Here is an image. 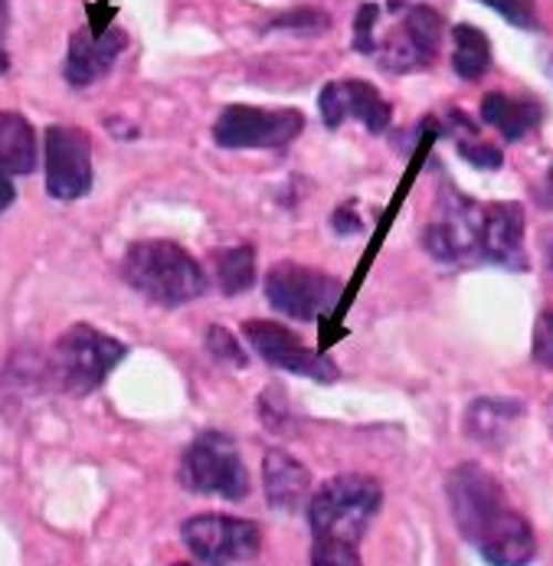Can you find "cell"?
<instances>
[{"mask_svg":"<svg viewBox=\"0 0 553 566\" xmlns=\"http://www.w3.org/2000/svg\"><path fill=\"white\" fill-rule=\"evenodd\" d=\"M272 27H279V30H302V33H317V30H324L327 27V17L321 13V10H292V13H285V17H279V20H272Z\"/></svg>","mask_w":553,"mask_h":566,"instance_id":"obj_26","label":"cell"},{"mask_svg":"<svg viewBox=\"0 0 553 566\" xmlns=\"http://www.w3.org/2000/svg\"><path fill=\"white\" fill-rule=\"evenodd\" d=\"M262 482H265V497L275 511H295L309 501L312 494V475L309 469L289 455L285 449H269L265 465H262Z\"/></svg>","mask_w":553,"mask_h":566,"instance_id":"obj_16","label":"cell"},{"mask_svg":"<svg viewBox=\"0 0 553 566\" xmlns=\"http://www.w3.org/2000/svg\"><path fill=\"white\" fill-rule=\"evenodd\" d=\"M312 566H361L357 544H347V541H331V537H315Z\"/></svg>","mask_w":553,"mask_h":566,"instance_id":"obj_22","label":"cell"},{"mask_svg":"<svg viewBox=\"0 0 553 566\" xmlns=\"http://www.w3.org/2000/svg\"><path fill=\"white\" fill-rule=\"evenodd\" d=\"M481 122H488L494 132H501V138L521 142L528 132L538 128L541 105L531 102V98H514V95H504V92H488L481 98Z\"/></svg>","mask_w":553,"mask_h":566,"instance_id":"obj_17","label":"cell"},{"mask_svg":"<svg viewBox=\"0 0 553 566\" xmlns=\"http://www.w3.org/2000/svg\"><path fill=\"white\" fill-rule=\"evenodd\" d=\"M491 10H498L508 23L521 27V30H534L538 27V13H534V0H478Z\"/></svg>","mask_w":553,"mask_h":566,"instance_id":"obj_24","label":"cell"},{"mask_svg":"<svg viewBox=\"0 0 553 566\" xmlns=\"http://www.w3.org/2000/svg\"><path fill=\"white\" fill-rule=\"evenodd\" d=\"M384 491L367 475H341L317 488L309 501V524L315 537L361 544L367 524L380 511Z\"/></svg>","mask_w":553,"mask_h":566,"instance_id":"obj_4","label":"cell"},{"mask_svg":"<svg viewBox=\"0 0 553 566\" xmlns=\"http://www.w3.org/2000/svg\"><path fill=\"white\" fill-rule=\"evenodd\" d=\"M524 416V406L518 400H474L466 412V432L481 446H501L511 432V426Z\"/></svg>","mask_w":553,"mask_h":566,"instance_id":"obj_19","label":"cell"},{"mask_svg":"<svg viewBox=\"0 0 553 566\" xmlns=\"http://www.w3.org/2000/svg\"><path fill=\"white\" fill-rule=\"evenodd\" d=\"M399 17L396 23L374 40V53L377 63L387 73H416L426 70L442 43V13L426 7V3H413V7H396Z\"/></svg>","mask_w":553,"mask_h":566,"instance_id":"obj_5","label":"cell"},{"mask_svg":"<svg viewBox=\"0 0 553 566\" xmlns=\"http://www.w3.org/2000/svg\"><path fill=\"white\" fill-rule=\"evenodd\" d=\"M538 203H541V207H547V210H553V170L547 174L544 187L538 190Z\"/></svg>","mask_w":553,"mask_h":566,"instance_id":"obj_31","label":"cell"},{"mask_svg":"<svg viewBox=\"0 0 553 566\" xmlns=\"http://www.w3.org/2000/svg\"><path fill=\"white\" fill-rule=\"evenodd\" d=\"M551 269H553V245H551Z\"/></svg>","mask_w":553,"mask_h":566,"instance_id":"obj_32","label":"cell"},{"mask_svg":"<svg viewBox=\"0 0 553 566\" xmlns=\"http://www.w3.org/2000/svg\"><path fill=\"white\" fill-rule=\"evenodd\" d=\"M125 46H128V33L122 27H108L105 33H92L88 27L76 30L66 56V82L76 88L98 82L115 66Z\"/></svg>","mask_w":553,"mask_h":566,"instance_id":"obj_14","label":"cell"},{"mask_svg":"<svg viewBox=\"0 0 553 566\" xmlns=\"http://www.w3.org/2000/svg\"><path fill=\"white\" fill-rule=\"evenodd\" d=\"M246 331V340L252 344V350L279 367V370H289V374H299V377H309V380H317V384H331L337 377V367L317 354L312 347H305L292 331H285L282 324L275 322H246L242 324Z\"/></svg>","mask_w":553,"mask_h":566,"instance_id":"obj_11","label":"cell"},{"mask_svg":"<svg viewBox=\"0 0 553 566\" xmlns=\"http://www.w3.org/2000/svg\"><path fill=\"white\" fill-rule=\"evenodd\" d=\"M122 275L148 302L167 305V308L187 305L207 292V275L200 262L184 245L167 243V240L128 245Z\"/></svg>","mask_w":553,"mask_h":566,"instance_id":"obj_2","label":"cell"},{"mask_svg":"<svg viewBox=\"0 0 553 566\" xmlns=\"http://www.w3.org/2000/svg\"><path fill=\"white\" fill-rule=\"evenodd\" d=\"M305 128L302 112L295 108H255V105H230L220 112L213 125V142L230 151L249 148H285Z\"/></svg>","mask_w":553,"mask_h":566,"instance_id":"obj_7","label":"cell"},{"mask_svg":"<svg viewBox=\"0 0 553 566\" xmlns=\"http://www.w3.org/2000/svg\"><path fill=\"white\" fill-rule=\"evenodd\" d=\"M207 350H210L217 360H223V364L246 367V354H242V347L237 344V337H233L227 327H220V324L207 327Z\"/></svg>","mask_w":553,"mask_h":566,"instance_id":"obj_23","label":"cell"},{"mask_svg":"<svg viewBox=\"0 0 553 566\" xmlns=\"http://www.w3.org/2000/svg\"><path fill=\"white\" fill-rule=\"evenodd\" d=\"M459 155L466 158L474 167H484V170H494V167H501V151L498 148H491V145H484V142H459Z\"/></svg>","mask_w":553,"mask_h":566,"instance_id":"obj_27","label":"cell"},{"mask_svg":"<svg viewBox=\"0 0 553 566\" xmlns=\"http://www.w3.org/2000/svg\"><path fill=\"white\" fill-rule=\"evenodd\" d=\"M484 259L524 269V210L518 203H491L481 217V245Z\"/></svg>","mask_w":553,"mask_h":566,"instance_id":"obj_15","label":"cell"},{"mask_svg":"<svg viewBox=\"0 0 553 566\" xmlns=\"http://www.w3.org/2000/svg\"><path fill=\"white\" fill-rule=\"evenodd\" d=\"M177 566H187V564H177Z\"/></svg>","mask_w":553,"mask_h":566,"instance_id":"obj_33","label":"cell"},{"mask_svg":"<svg viewBox=\"0 0 553 566\" xmlns=\"http://www.w3.org/2000/svg\"><path fill=\"white\" fill-rule=\"evenodd\" d=\"M180 482L197 494H217L227 501H242L249 494V472L242 465L237 442L223 432H204L184 452Z\"/></svg>","mask_w":553,"mask_h":566,"instance_id":"obj_6","label":"cell"},{"mask_svg":"<svg viewBox=\"0 0 553 566\" xmlns=\"http://www.w3.org/2000/svg\"><path fill=\"white\" fill-rule=\"evenodd\" d=\"M534 360L553 370V305L544 308L534 324Z\"/></svg>","mask_w":553,"mask_h":566,"instance_id":"obj_25","label":"cell"},{"mask_svg":"<svg viewBox=\"0 0 553 566\" xmlns=\"http://www.w3.org/2000/svg\"><path fill=\"white\" fill-rule=\"evenodd\" d=\"M317 108H321V118L327 128H337L344 125L347 118H357L367 125V132L374 135H384L394 122V108L390 102L371 85V82L361 80H341L327 82L321 88V98H317Z\"/></svg>","mask_w":553,"mask_h":566,"instance_id":"obj_13","label":"cell"},{"mask_svg":"<svg viewBox=\"0 0 553 566\" xmlns=\"http://www.w3.org/2000/svg\"><path fill=\"white\" fill-rule=\"evenodd\" d=\"M128 347L92 324H73L50 354V377L70 397H88L125 360Z\"/></svg>","mask_w":553,"mask_h":566,"instance_id":"obj_3","label":"cell"},{"mask_svg":"<svg viewBox=\"0 0 553 566\" xmlns=\"http://www.w3.org/2000/svg\"><path fill=\"white\" fill-rule=\"evenodd\" d=\"M190 554L207 566H230L249 560L262 547V534L252 521L223 517V514H197L180 527Z\"/></svg>","mask_w":553,"mask_h":566,"instance_id":"obj_9","label":"cell"},{"mask_svg":"<svg viewBox=\"0 0 553 566\" xmlns=\"http://www.w3.org/2000/svg\"><path fill=\"white\" fill-rule=\"evenodd\" d=\"M92 190V142L82 128H46V193L73 203Z\"/></svg>","mask_w":553,"mask_h":566,"instance_id":"obj_10","label":"cell"},{"mask_svg":"<svg viewBox=\"0 0 553 566\" xmlns=\"http://www.w3.org/2000/svg\"><path fill=\"white\" fill-rule=\"evenodd\" d=\"M449 507L459 534L491 566H528L538 557V537L531 524L508 507L504 491L481 465L466 462L452 469L449 482Z\"/></svg>","mask_w":553,"mask_h":566,"instance_id":"obj_1","label":"cell"},{"mask_svg":"<svg viewBox=\"0 0 553 566\" xmlns=\"http://www.w3.org/2000/svg\"><path fill=\"white\" fill-rule=\"evenodd\" d=\"M213 275L223 295H239L255 285V252L249 245L217 249L213 252Z\"/></svg>","mask_w":553,"mask_h":566,"instance_id":"obj_21","label":"cell"},{"mask_svg":"<svg viewBox=\"0 0 553 566\" xmlns=\"http://www.w3.org/2000/svg\"><path fill=\"white\" fill-rule=\"evenodd\" d=\"M452 43H456L452 46V70L459 80L474 82L491 70V43L478 27H469V23L456 27Z\"/></svg>","mask_w":553,"mask_h":566,"instance_id":"obj_20","label":"cell"},{"mask_svg":"<svg viewBox=\"0 0 553 566\" xmlns=\"http://www.w3.org/2000/svg\"><path fill=\"white\" fill-rule=\"evenodd\" d=\"M265 298L295 322H317L321 315L334 312L341 298V279L299 262H279L265 275Z\"/></svg>","mask_w":553,"mask_h":566,"instance_id":"obj_8","label":"cell"},{"mask_svg":"<svg viewBox=\"0 0 553 566\" xmlns=\"http://www.w3.org/2000/svg\"><path fill=\"white\" fill-rule=\"evenodd\" d=\"M36 167V132L20 112H0V174L27 177Z\"/></svg>","mask_w":553,"mask_h":566,"instance_id":"obj_18","label":"cell"},{"mask_svg":"<svg viewBox=\"0 0 553 566\" xmlns=\"http://www.w3.org/2000/svg\"><path fill=\"white\" fill-rule=\"evenodd\" d=\"M17 200V190H13V184H10V177L7 174H0V213L3 210H10V203Z\"/></svg>","mask_w":553,"mask_h":566,"instance_id":"obj_30","label":"cell"},{"mask_svg":"<svg viewBox=\"0 0 553 566\" xmlns=\"http://www.w3.org/2000/svg\"><path fill=\"white\" fill-rule=\"evenodd\" d=\"M7 30H10V0H0V76L10 70V53H7V46H3Z\"/></svg>","mask_w":553,"mask_h":566,"instance_id":"obj_28","label":"cell"},{"mask_svg":"<svg viewBox=\"0 0 553 566\" xmlns=\"http://www.w3.org/2000/svg\"><path fill=\"white\" fill-rule=\"evenodd\" d=\"M361 227V220L351 213V207H341V210H334V230H341V233H354Z\"/></svg>","mask_w":553,"mask_h":566,"instance_id":"obj_29","label":"cell"},{"mask_svg":"<svg viewBox=\"0 0 553 566\" xmlns=\"http://www.w3.org/2000/svg\"><path fill=\"white\" fill-rule=\"evenodd\" d=\"M481 217H484L481 207H474L469 197L456 193L452 200L439 203V217L426 227L422 245L439 262H462L481 245Z\"/></svg>","mask_w":553,"mask_h":566,"instance_id":"obj_12","label":"cell"}]
</instances>
